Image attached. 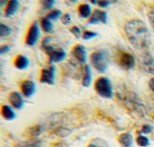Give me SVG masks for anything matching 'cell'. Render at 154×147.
<instances>
[{
    "mask_svg": "<svg viewBox=\"0 0 154 147\" xmlns=\"http://www.w3.org/2000/svg\"><path fill=\"white\" fill-rule=\"evenodd\" d=\"M125 32L129 42L135 49L146 51L150 45V34L145 23L139 19H132L126 23Z\"/></svg>",
    "mask_w": 154,
    "mask_h": 147,
    "instance_id": "1",
    "label": "cell"
},
{
    "mask_svg": "<svg viewBox=\"0 0 154 147\" xmlns=\"http://www.w3.org/2000/svg\"><path fill=\"white\" fill-rule=\"evenodd\" d=\"M91 62L99 73H105L109 66V55L105 51H97L91 55Z\"/></svg>",
    "mask_w": 154,
    "mask_h": 147,
    "instance_id": "2",
    "label": "cell"
},
{
    "mask_svg": "<svg viewBox=\"0 0 154 147\" xmlns=\"http://www.w3.org/2000/svg\"><path fill=\"white\" fill-rule=\"evenodd\" d=\"M95 91L100 97L104 98H111L113 96L111 82L105 76H101L95 81Z\"/></svg>",
    "mask_w": 154,
    "mask_h": 147,
    "instance_id": "3",
    "label": "cell"
},
{
    "mask_svg": "<svg viewBox=\"0 0 154 147\" xmlns=\"http://www.w3.org/2000/svg\"><path fill=\"white\" fill-rule=\"evenodd\" d=\"M40 37V29L38 23L35 21L31 25L29 29V32L27 34V37H26V43L29 46H34L36 44Z\"/></svg>",
    "mask_w": 154,
    "mask_h": 147,
    "instance_id": "4",
    "label": "cell"
},
{
    "mask_svg": "<svg viewBox=\"0 0 154 147\" xmlns=\"http://www.w3.org/2000/svg\"><path fill=\"white\" fill-rule=\"evenodd\" d=\"M118 64L125 70H130L132 69L135 65V59L132 55L128 53L122 52L118 56Z\"/></svg>",
    "mask_w": 154,
    "mask_h": 147,
    "instance_id": "5",
    "label": "cell"
},
{
    "mask_svg": "<svg viewBox=\"0 0 154 147\" xmlns=\"http://www.w3.org/2000/svg\"><path fill=\"white\" fill-rule=\"evenodd\" d=\"M55 79V67L54 66H50L48 68H44L41 71V76H40V81L42 83L46 84H53Z\"/></svg>",
    "mask_w": 154,
    "mask_h": 147,
    "instance_id": "6",
    "label": "cell"
},
{
    "mask_svg": "<svg viewBox=\"0 0 154 147\" xmlns=\"http://www.w3.org/2000/svg\"><path fill=\"white\" fill-rule=\"evenodd\" d=\"M97 23H108V14L101 10H95L91 14L88 24H97Z\"/></svg>",
    "mask_w": 154,
    "mask_h": 147,
    "instance_id": "7",
    "label": "cell"
},
{
    "mask_svg": "<svg viewBox=\"0 0 154 147\" xmlns=\"http://www.w3.org/2000/svg\"><path fill=\"white\" fill-rule=\"evenodd\" d=\"M140 63L146 72L154 75V58L149 55L145 54L140 57Z\"/></svg>",
    "mask_w": 154,
    "mask_h": 147,
    "instance_id": "8",
    "label": "cell"
},
{
    "mask_svg": "<svg viewBox=\"0 0 154 147\" xmlns=\"http://www.w3.org/2000/svg\"><path fill=\"white\" fill-rule=\"evenodd\" d=\"M72 56L75 57V59L81 64H84L87 61L88 55L87 50L84 46L82 45H76L72 50Z\"/></svg>",
    "mask_w": 154,
    "mask_h": 147,
    "instance_id": "9",
    "label": "cell"
},
{
    "mask_svg": "<svg viewBox=\"0 0 154 147\" xmlns=\"http://www.w3.org/2000/svg\"><path fill=\"white\" fill-rule=\"evenodd\" d=\"M21 90L23 95L26 97H31L34 95L35 91H36V85L32 80H25L21 84Z\"/></svg>",
    "mask_w": 154,
    "mask_h": 147,
    "instance_id": "10",
    "label": "cell"
},
{
    "mask_svg": "<svg viewBox=\"0 0 154 147\" xmlns=\"http://www.w3.org/2000/svg\"><path fill=\"white\" fill-rule=\"evenodd\" d=\"M9 101L11 104L16 109H22L24 106V98H23L22 95L18 92H14L11 93L10 97H9Z\"/></svg>",
    "mask_w": 154,
    "mask_h": 147,
    "instance_id": "11",
    "label": "cell"
},
{
    "mask_svg": "<svg viewBox=\"0 0 154 147\" xmlns=\"http://www.w3.org/2000/svg\"><path fill=\"white\" fill-rule=\"evenodd\" d=\"M49 56H50V63L61 62L66 58L67 54L63 49H54L50 53Z\"/></svg>",
    "mask_w": 154,
    "mask_h": 147,
    "instance_id": "12",
    "label": "cell"
},
{
    "mask_svg": "<svg viewBox=\"0 0 154 147\" xmlns=\"http://www.w3.org/2000/svg\"><path fill=\"white\" fill-rule=\"evenodd\" d=\"M19 1L17 0H11L10 1L7 5V8H6V11H5V15L7 17H11L13 16L17 11L19 9Z\"/></svg>",
    "mask_w": 154,
    "mask_h": 147,
    "instance_id": "13",
    "label": "cell"
},
{
    "mask_svg": "<svg viewBox=\"0 0 154 147\" xmlns=\"http://www.w3.org/2000/svg\"><path fill=\"white\" fill-rule=\"evenodd\" d=\"M29 59L25 56H18L14 60V66L19 70H25L29 67Z\"/></svg>",
    "mask_w": 154,
    "mask_h": 147,
    "instance_id": "14",
    "label": "cell"
},
{
    "mask_svg": "<svg viewBox=\"0 0 154 147\" xmlns=\"http://www.w3.org/2000/svg\"><path fill=\"white\" fill-rule=\"evenodd\" d=\"M91 79H92V75H91V67L88 65H86L84 69V76H83L82 79V85L84 87H90L91 83Z\"/></svg>",
    "mask_w": 154,
    "mask_h": 147,
    "instance_id": "15",
    "label": "cell"
},
{
    "mask_svg": "<svg viewBox=\"0 0 154 147\" xmlns=\"http://www.w3.org/2000/svg\"><path fill=\"white\" fill-rule=\"evenodd\" d=\"M78 13L79 15L82 18H88L91 16V8L88 4H82L78 8Z\"/></svg>",
    "mask_w": 154,
    "mask_h": 147,
    "instance_id": "16",
    "label": "cell"
},
{
    "mask_svg": "<svg viewBox=\"0 0 154 147\" xmlns=\"http://www.w3.org/2000/svg\"><path fill=\"white\" fill-rule=\"evenodd\" d=\"M2 115L5 120H13L15 119V113L11 106L9 105H3L2 107Z\"/></svg>",
    "mask_w": 154,
    "mask_h": 147,
    "instance_id": "17",
    "label": "cell"
},
{
    "mask_svg": "<svg viewBox=\"0 0 154 147\" xmlns=\"http://www.w3.org/2000/svg\"><path fill=\"white\" fill-rule=\"evenodd\" d=\"M119 142L124 147H131L132 137L128 133H124L119 137Z\"/></svg>",
    "mask_w": 154,
    "mask_h": 147,
    "instance_id": "18",
    "label": "cell"
},
{
    "mask_svg": "<svg viewBox=\"0 0 154 147\" xmlns=\"http://www.w3.org/2000/svg\"><path fill=\"white\" fill-rule=\"evenodd\" d=\"M41 26H42V29L46 33H51L53 28L51 20H50L47 16L42 18V20H41Z\"/></svg>",
    "mask_w": 154,
    "mask_h": 147,
    "instance_id": "19",
    "label": "cell"
},
{
    "mask_svg": "<svg viewBox=\"0 0 154 147\" xmlns=\"http://www.w3.org/2000/svg\"><path fill=\"white\" fill-rule=\"evenodd\" d=\"M11 29L9 26L5 24L0 25V36H1V37H8L9 34H11Z\"/></svg>",
    "mask_w": 154,
    "mask_h": 147,
    "instance_id": "20",
    "label": "cell"
},
{
    "mask_svg": "<svg viewBox=\"0 0 154 147\" xmlns=\"http://www.w3.org/2000/svg\"><path fill=\"white\" fill-rule=\"evenodd\" d=\"M136 142H137V144L139 146L146 147L149 145V139L145 136H139L137 138V139H136Z\"/></svg>",
    "mask_w": 154,
    "mask_h": 147,
    "instance_id": "21",
    "label": "cell"
},
{
    "mask_svg": "<svg viewBox=\"0 0 154 147\" xmlns=\"http://www.w3.org/2000/svg\"><path fill=\"white\" fill-rule=\"evenodd\" d=\"M61 14H62V11L60 10H53L47 15V17H48L50 20H57L59 17L61 16Z\"/></svg>",
    "mask_w": 154,
    "mask_h": 147,
    "instance_id": "22",
    "label": "cell"
},
{
    "mask_svg": "<svg viewBox=\"0 0 154 147\" xmlns=\"http://www.w3.org/2000/svg\"><path fill=\"white\" fill-rule=\"evenodd\" d=\"M97 37V34L96 33H93V32H91V31H86L83 34V39L85 40H88V39H91L93 37Z\"/></svg>",
    "mask_w": 154,
    "mask_h": 147,
    "instance_id": "23",
    "label": "cell"
},
{
    "mask_svg": "<svg viewBox=\"0 0 154 147\" xmlns=\"http://www.w3.org/2000/svg\"><path fill=\"white\" fill-rule=\"evenodd\" d=\"M55 4V1L54 0H46V1H43L42 2V5L45 10H50L53 7V5Z\"/></svg>",
    "mask_w": 154,
    "mask_h": 147,
    "instance_id": "24",
    "label": "cell"
},
{
    "mask_svg": "<svg viewBox=\"0 0 154 147\" xmlns=\"http://www.w3.org/2000/svg\"><path fill=\"white\" fill-rule=\"evenodd\" d=\"M70 32H72L77 38H80L81 37V29L79 27L73 26L72 29H70Z\"/></svg>",
    "mask_w": 154,
    "mask_h": 147,
    "instance_id": "25",
    "label": "cell"
},
{
    "mask_svg": "<svg viewBox=\"0 0 154 147\" xmlns=\"http://www.w3.org/2000/svg\"><path fill=\"white\" fill-rule=\"evenodd\" d=\"M62 22L64 25H68L69 24L70 22H72V17H70V14H64L63 17H62Z\"/></svg>",
    "mask_w": 154,
    "mask_h": 147,
    "instance_id": "26",
    "label": "cell"
},
{
    "mask_svg": "<svg viewBox=\"0 0 154 147\" xmlns=\"http://www.w3.org/2000/svg\"><path fill=\"white\" fill-rule=\"evenodd\" d=\"M149 21H150V24H151L152 28L154 29V9H152V10L149 11Z\"/></svg>",
    "mask_w": 154,
    "mask_h": 147,
    "instance_id": "27",
    "label": "cell"
},
{
    "mask_svg": "<svg viewBox=\"0 0 154 147\" xmlns=\"http://www.w3.org/2000/svg\"><path fill=\"white\" fill-rule=\"evenodd\" d=\"M151 130H152L151 126H149V125H144V126H143V128H142L141 132H142V133L149 134V133H150V132H151Z\"/></svg>",
    "mask_w": 154,
    "mask_h": 147,
    "instance_id": "28",
    "label": "cell"
},
{
    "mask_svg": "<svg viewBox=\"0 0 154 147\" xmlns=\"http://www.w3.org/2000/svg\"><path fill=\"white\" fill-rule=\"evenodd\" d=\"M97 4L100 6V7H102V8H106L109 5L111 4V2L110 1H98Z\"/></svg>",
    "mask_w": 154,
    "mask_h": 147,
    "instance_id": "29",
    "label": "cell"
},
{
    "mask_svg": "<svg viewBox=\"0 0 154 147\" xmlns=\"http://www.w3.org/2000/svg\"><path fill=\"white\" fill-rule=\"evenodd\" d=\"M10 50H11V47L9 45L3 46L2 48H1V55H4V54H6V53H8Z\"/></svg>",
    "mask_w": 154,
    "mask_h": 147,
    "instance_id": "30",
    "label": "cell"
},
{
    "mask_svg": "<svg viewBox=\"0 0 154 147\" xmlns=\"http://www.w3.org/2000/svg\"><path fill=\"white\" fill-rule=\"evenodd\" d=\"M149 87H150V89L154 92V78H152L149 80Z\"/></svg>",
    "mask_w": 154,
    "mask_h": 147,
    "instance_id": "31",
    "label": "cell"
},
{
    "mask_svg": "<svg viewBox=\"0 0 154 147\" xmlns=\"http://www.w3.org/2000/svg\"><path fill=\"white\" fill-rule=\"evenodd\" d=\"M88 147H104L102 145H99V144H95V143H91L88 145Z\"/></svg>",
    "mask_w": 154,
    "mask_h": 147,
    "instance_id": "32",
    "label": "cell"
}]
</instances>
